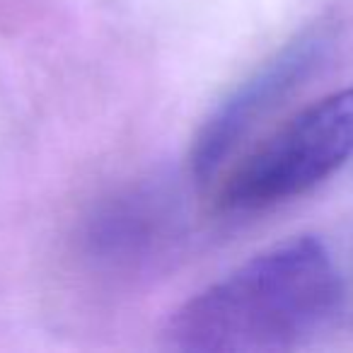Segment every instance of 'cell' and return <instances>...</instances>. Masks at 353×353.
<instances>
[{
    "label": "cell",
    "instance_id": "6da1fadb",
    "mask_svg": "<svg viewBox=\"0 0 353 353\" xmlns=\"http://www.w3.org/2000/svg\"><path fill=\"white\" fill-rule=\"evenodd\" d=\"M327 247L290 237L259 252L174 310L162 332L179 353H283L327 332L341 310Z\"/></svg>",
    "mask_w": 353,
    "mask_h": 353
},
{
    "label": "cell",
    "instance_id": "7a4b0ae2",
    "mask_svg": "<svg viewBox=\"0 0 353 353\" xmlns=\"http://www.w3.org/2000/svg\"><path fill=\"white\" fill-rule=\"evenodd\" d=\"M353 152V88L324 94L281 123L218 192L223 213L242 216L298 199L324 182Z\"/></svg>",
    "mask_w": 353,
    "mask_h": 353
},
{
    "label": "cell",
    "instance_id": "3957f363",
    "mask_svg": "<svg viewBox=\"0 0 353 353\" xmlns=\"http://www.w3.org/2000/svg\"><path fill=\"white\" fill-rule=\"evenodd\" d=\"M314 39L295 41L276 59H271L261 70H256L247 83H242L225 102L218 104L216 112L203 123L196 136L192 152L194 174L206 179L221 167L223 157L240 136L285 92L295 85V80L310 68L314 61Z\"/></svg>",
    "mask_w": 353,
    "mask_h": 353
}]
</instances>
